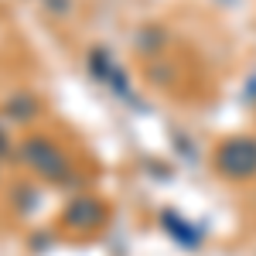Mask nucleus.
<instances>
[{"instance_id":"f257e3e1","label":"nucleus","mask_w":256,"mask_h":256,"mask_svg":"<svg viewBox=\"0 0 256 256\" xmlns=\"http://www.w3.org/2000/svg\"><path fill=\"white\" fill-rule=\"evenodd\" d=\"M20 160L34 171V174L48 178V181H68L72 178V164L65 158V150H62L55 140L48 137H28L20 144Z\"/></svg>"},{"instance_id":"f03ea898","label":"nucleus","mask_w":256,"mask_h":256,"mask_svg":"<svg viewBox=\"0 0 256 256\" xmlns=\"http://www.w3.org/2000/svg\"><path fill=\"white\" fill-rule=\"evenodd\" d=\"M216 168L226 178H253L256 174V140L250 137H229L226 144H218L216 150Z\"/></svg>"},{"instance_id":"7ed1b4c3","label":"nucleus","mask_w":256,"mask_h":256,"mask_svg":"<svg viewBox=\"0 0 256 256\" xmlns=\"http://www.w3.org/2000/svg\"><path fill=\"white\" fill-rule=\"evenodd\" d=\"M102 218H106V208L99 205L96 198H79V202H72V205L65 208L62 222H65L68 229H96Z\"/></svg>"},{"instance_id":"20e7f679","label":"nucleus","mask_w":256,"mask_h":256,"mask_svg":"<svg viewBox=\"0 0 256 256\" xmlns=\"http://www.w3.org/2000/svg\"><path fill=\"white\" fill-rule=\"evenodd\" d=\"M164 226H168V229L178 236V242H184V246H198V229L184 226V222H181L174 212H164Z\"/></svg>"},{"instance_id":"39448f33","label":"nucleus","mask_w":256,"mask_h":256,"mask_svg":"<svg viewBox=\"0 0 256 256\" xmlns=\"http://www.w3.org/2000/svg\"><path fill=\"white\" fill-rule=\"evenodd\" d=\"M7 110L14 113L18 120H28V116H34L38 113V106H34V99H28V96H18V99H10L7 102Z\"/></svg>"}]
</instances>
